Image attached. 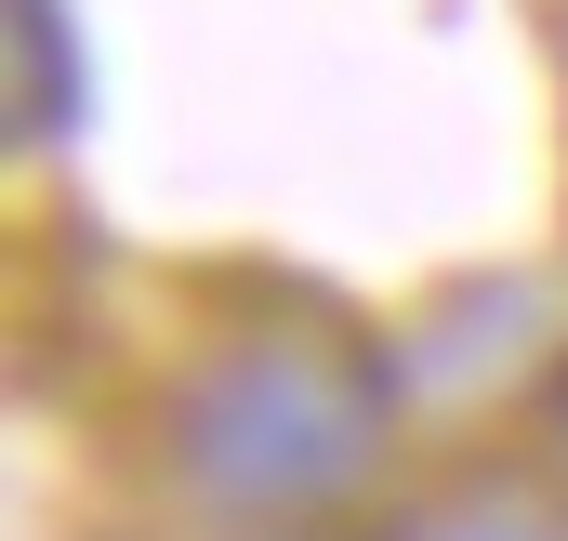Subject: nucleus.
Listing matches in <instances>:
<instances>
[{
  "instance_id": "f257e3e1",
  "label": "nucleus",
  "mask_w": 568,
  "mask_h": 541,
  "mask_svg": "<svg viewBox=\"0 0 568 541\" xmlns=\"http://www.w3.org/2000/svg\"><path fill=\"white\" fill-rule=\"evenodd\" d=\"M397 462V370L331 317H252L159 397V476L225 541H317Z\"/></svg>"
},
{
  "instance_id": "20e7f679",
  "label": "nucleus",
  "mask_w": 568,
  "mask_h": 541,
  "mask_svg": "<svg viewBox=\"0 0 568 541\" xmlns=\"http://www.w3.org/2000/svg\"><path fill=\"white\" fill-rule=\"evenodd\" d=\"M542 422H556V462H568V370H556V397H542Z\"/></svg>"
},
{
  "instance_id": "f03ea898",
  "label": "nucleus",
  "mask_w": 568,
  "mask_h": 541,
  "mask_svg": "<svg viewBox=\"0 0 568 541\" xmlns=\"http://www.w3.org/2000/svg\"><path fill=\"white\" fill-rule=\"evenodd\" d=\"M13 159H53L93 120V53H80V0H13V80H0Z\"/></svg>"
},
{
  "instance_id": "7ed1b4c3",
  "label": "nucleus",
  "mask_w": 568,
  "mask_h": 541,
  "mask_svg": "<svg viewBox=\"0 0 568 541\" xmlns=\"http://www.w3.org/2000/svg\"><path fill=\"white\" fill-rule=\"evenodd\" d=\"M384 541H568V516H542L529 489H449V502H410Z\"/></svg>"
}]
</instances>
